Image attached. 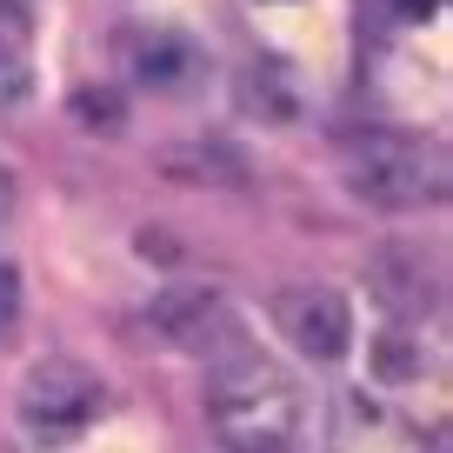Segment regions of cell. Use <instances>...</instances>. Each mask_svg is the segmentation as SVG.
Returning <instances> with one entry per match:
<instances>
[{
	"mask_svg": "<svg viewBox=\"0 0 453 453\" xmlns=\"http://www.w3.org/2000/svg\"><path fill=\"white\" fill-rule=\"evenodd\" d=\"M207 426L220 453H300L307 400L287 367H273L254 347H234L207 373Z\"/></svg>",
	"mask_w": 453,
	"mask_h": 453,
	"instance_id": "1",
	"label": "cell"
},
{
	"mask_svg": "<svg viewBox=\"0 0 453 453\" xmlns=\"http://www.w3.org/2000/svg\"><path fill=\"white\" fill-rule=\"evenodd\" d=\"M347 187L380 213H420L447 194V160L413 134H360L347 141Z\"/></svg>",
	"mask_w": 453,
	"mask_h": 453,
	"instance_id": "2",
	"label": "cell"
},
{
	"mask_svg": "<svg viewBox=\"0 0 453 453\" xmlns=\"http://www.w3.org/2000/svg\"><path fill=\"white\" fill-rule=\"evenodd\" d=\"M14 413H20L34 447H73V440L107 413V380H100L87 360L47 354V360H34V367L20 373Z\"/></svg>",
	"mask_w": 453,
	"mask_h": 453,
	"instance_id": "3",
	"label": "cell"
},
{
	"mask_svg": "<svg viewBox=\"0 0 453 453\" xmlns=\"http://www.w3.org/2000/svg\"><path fill=\"white\" fill-rule=\"evenodd\" d=\"M273 313V334L294 347V354L307 360H347L354 354V307H347V294H334V287H280V294L267 300Z\"/></svg>",
	"mask_w": 453,
	"mask_h": 453,
	"instance_id": "4",
	"label": "cell"
},
{
	"mask_svg": "<svg viewBox=\"0 0 453 453\" xmlns=\"http://www.w3.org/2000/svg\"><path fill=\"white\" fill-rule=\"evenodd\" d=\"M127 60H134V81H147V87H160V94H180V87H194L200 81V47L187 41V34H167V27H154V34H141V41L127 47Z\"/></svg>",
	"mask_w": 453,
	"mask_h": 453,
	"instance_id": "5",
	"label": "cell"
},
{
	"mask_svg": "<svg viewBox=\"0 0 453 453\" xmlns=\"http://www.w3.org/2000/svg\"><path fill=\"white\" fill-rule=\"evenodd\" d=\"M213 320H220V300H213L207 287H167V294L154 300V326L173 347H207Z\"/></svg>",
	"mask_w": 453,
	"mask_h": 453,
	"instance_id": "6",
	"label": "cell"
},
{
	"mask_svg": "<svg viewBox=\"0 0 453 453\" xmlns=\"http://www.w3.org/2000/svg\"><path fill=\"white\" fill-rule=\"evenodd\" d=\"M241 100L267 120V127L300 120V87H294V67H287V60H254L247 81H241Z\"/></svg>",
	"mask_w": 453,
	"mask_h": 453,
	"instance_id": "7",
	"label": "cell"
},
{
	"mask_svg": "<svg viewBox=\"0 0 453 453\" xmlns=\"http://www.w3.org/2000/svg\"><path fill=\"white\" fill-rule=\"evenodd\" d=\"M27 94H34V67H27V54L0 34V107H20Z\"/></svg>",
	"mask_w": 453,
	"mask_h": 453,
	"instance_id": "8",
	"label": "cell"
},
{
	"mask_svg": "<svg viewBox=\"0 0 453 453\" xmlns=\"http://www.w3.org/2000/svg\"><path fill=\"white\" fill-rule=\"evenodd\" d=\"M14 200H20V187H14V173H7V167H0V226H7V220H14Z\"/></svg>",
	"mask_w": 453,
	"mask_h": 453,
	"instance_id": "9",
	"label": "cell"
}]
</instances>
